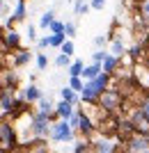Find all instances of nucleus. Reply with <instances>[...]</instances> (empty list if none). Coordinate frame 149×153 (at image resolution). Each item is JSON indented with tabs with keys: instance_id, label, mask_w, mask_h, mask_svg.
I'll use <instances>...</instances> for the list:
<instances>
[{
	"instance_id": "f257e3e1",
	"label": "nucleus",
	"mask_w": 149,
	"mask_h": 153,
	"mask_svg": "<svg viewBox=\"0 0 149 153\" xmlns=\"http://www.w3.org/2000/svg\"><path fill=\"white\" fill-rule=\"evenodd\" d=\"M131 82L142 91L149 89V64L145 59H140V62H136L131 66Z\"/></svg>"
},
{
	"instance_id": "f03ea898",
	"label": "nucleus",
	"mask_w": 149,
	"mask_h": 153,
	"mask_svg": "<svg viewBox=\"0 0 149 153\" xmlns=\"http://www.w3.org/2000/svg\"><path fill=\"white\" fill-rule=\"evenodd\" d=\"M101 73V64H87V66H83V73H80V78L83 80H94V78Z\"/></svg>"
},
{
	"instance_id": "7ed1b4c3",
	"label": "nucleus",
	"mask_w": 149,
	"mask_h": 153,
	"mask_svg": "<svg viewBox=\"0 0 149 153\" xmlns=\"http://www.w3.org/2000/svg\"><path fill=\"white\" fill-rule=\"evenodd\" d=\"M53 21H55V9H46V12L41 14V19H39V27H41V30H46Z\"/></svg>"
},
{
	"instance_id": "20e7f679",
	"label": "nucleus",
	"mask_w": 149,
	"mask_h": 153,
	"mask_svg": "<svg viewBox=\"0 0 149 153\" xmlns=\"http://www.w3.org/2000/svg\"><path fill=\"white\" fill-rule=\"evenodd\" d=\"M60 53H62V55H67V57H73L76 46H73L71 39H64V41H62V46H60Z\"/></svg>"
},
{
	"instance_id": "39448f33",
	"label": "nucleus",
	"mask_w": 149,
	"mask_h": 153,
	"mask_svg": "<svg viewBox=\"0 0 149 153\" xmlns=\"http://www.w3.org/2000/svg\"><path fill=\"white\" fill-rule=\"evenodd\" d=\"M87 12H90V2H87V0H76V5H73V14H76V16H85Z\"/></svg>"
},
{
	"instance_id": "423d86ee",
	"label": "nucleus",
	"mask_w": 149,
	"mask_h": 153,
	"mask_svg": "<svg viewBox=\"0 0 149 153\" xmlns=\"http://www.w3.org/2000/svg\"><path fill=\"white\" fill-rule=\"evenodd\" d=\"M83 66H85V64L80 62V59H73L71 66H69V78H80V73H83Z\"/></svg>"
},
{
	"instance_id": "0eeeda50",
	"label": "nucleus",
	"mask_w": 149,
	"mask_h": 153,
	"mask_svg": "<svg viewBox=\"0 0 149 153\" xmlns=\"http://www.w3.org/2000/svg\"><path fill=\"white\" fill-rule=\"evenodd\" d=\"M83 85H85V80H83V78H69L67 87H69L71 91H76V94H80V91H83Z\"/></svg>"
},
{
	"instance_id": "6e6552de",
	"label": "nucleus",
	"mask_w": 149,
	"mask_h": 153,
	"mask_svg": "<svg viewBox=\"0 0 149 153\" xmlns=\"http://www.w3.org/2000/svg\"><path fill=\"white\" fill-rule=\"evenodd\" d=\"M62 34H64V39H71V41H73V37L78 34V30H76V23L67 21V23H64V30H62Z\"/></svg>"
},
{
	"instance_id": "1a4fd4ad",
	"label": "nucleus",
	"mask_w": 149,
	"mask_h": 153,
	"mask_svg": "<svg viewBox=\"0 0 149 153\" xmlns=\"http://www.w3.org/2000/svg\"><path fill=\"white\" fill-rule=\"evenodd\" d=\"M46 39H48V48H60L64 41V34H46Z\"/></svg>"
},
{
	"instance_id": "9d476101",
	"label": "nucleus",
	"mask_w": 149,
	"mask_h": 153,
	"mask_svg": "<svg viewBox=\"0 0 149 153\" xmlns=\"http://www.w3.org/2000/svg\"><path fill=\"white\" fill-rule=\"evenodd\" d=\"M71 62H73V57H67V55H62V53L55 57V66H58V69H69Z\"/></svg>"
},
{
	"instance_id": "9b49d317",
	"label": "nucleus",
	"mask_w": 149,
	"mask_h": 153,
	"mask_svg": "<svg viewBox=\"0 0 149 153\" xmlns=\"http://www.w3.org/2000/svg\"><path fill=\"white\" fill-rule=\"evenodd\" d=\"M46 30H48V34H62V30H64V21H53L51 25L46 27Z\"/></svg>"
},
{
	"instance_id": "f8f14e48",
	"label": "nucleus",
	"mask_w": 149,
	"mask_h": 153,
	"mask_svg": "<svg viewBox=\"0 0 149 153\" xmlns=\"http://www.w3.org/2000/svg\"><path fill=\"white\" fill-rule=\"evenodd\" d=\"M37 69L39 71H46V69H48V57H46L44 53H39V55H37Z\"/></svg>"
},
{
	"instance_id": "ddd939ff",
	"label": "nucleus",
	"mask_w": 149,
	"mask_h": 153,
	"mask_svg": "<svg viewBox=\"0 0 149 153\" xmlns=\"http://www.w3.org/2000/svg\"><path fill=\"white\" fill-rule=\"evenodd\" d=\"M23 37L30 39V41H37V30H34V25H28L25 32H23Z\"/></svg>"
},
{
	"instance_id": "4468645a",
	"label": "nucleus",
	"mask_w": 149,
	"mask_h": 153,
	"mask_svg": "<svg viewBox=\"0 0 149 153\" xmlns=\"http://www.w3.org/2000/svg\"><path fill=\"white\" fill-rule=\"evenodd\" d=\"M106 5V0H90V9H94V12H101Z\"/></svg>"
},
{
	"instance_id": "2eb2a0df",
	"label": "nucleus",
	"mask_w": 149,
	"mask_h": 153,
	"mask_svg": "<svg viewBox=\"0 0 149 153\" xmlns=\"http://www.w3.org/2000/svg\"><path fill=\"white\" fill-rule=\"evenodd\" d=\"M106 44H108V37H103V34H99L94 39V46H106Z\"/></svg>"
},
{
	"instance_id": "dca6fc26",
	"label": "nucleus",
	"mask_w": 149,
	"mask_h": 153,
	"mask_svg": "<svg viewBox=\"0 0 149 153\" xmlns=\"http://www.w3.org/2000/svg\"><path fill=\"white\" fill-rule=\"evenodd\" d=\"M7 12V7H5V0H0V16Z\"/></svg>"
},
{
	"instance_id": "f3484780",
	"label": "nucleus",
	"mask_w": 149,
	"mask_h": 153,
	"mask_svg": "<svg viewBox=\"0 0 149 153\" xmlns=\"http://www.w3.org/2000/svg\"><path fill=\"white\" fill-rule=\"evenodd\" d=\"M145 48H147V53H149V32H147V37H145Z\"/></svg>"
}]
</instances>
